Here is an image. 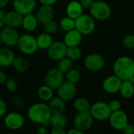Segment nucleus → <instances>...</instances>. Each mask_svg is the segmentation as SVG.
Returning a JSON list of instances; mask_svg holds the SVG:
<instances>
[{
    "instance_id": "f3484780",
    "label": "nucleus",
    "mask_w": 134,
    "mask_h": 134,
    "mask_svg": "<svg viewBox=\"0 0 134 134\" xmlns=\"http://www.w3.org/2000/svg\"><path fill=\"white\" fill-rule=\"evenodd\" d=\"M54 16V10L52 5H42L36 11V19L38 22L41 24H45L46 23L53 20Z\"/></svg>"
},
{
    "instance_id": "0eeeda50",
    "label": "nucleus",
    "mask_w": 134,
    "mask_h": 134,
    "mask_svg": "<svg viewBox=\"0 0 134 134\" xmlns=\"http://www.w3.org/2000/svg\"><path fill=\"white\" fill-rule=\"evenodd\" d=\"M94 123V119L90 113V111L78 112V114L74 117L73 125L74 127L80 130L83 133L89 130Z\"/></svg>"
},
{
    "instance_id": "5701e85b",
    "label": "nucleus",
    "mask_w": 134,
    "mask_h": 134,
    "mask_svg": "<svg viewBox=\"0 0 134 134\" xmlns=\"http://www.w3.org/2000/svg\"><path fill=\"white\" fill-rule=\"evenodd\" d=\"M38 24L39 22L36 19V15H33L32 13L23 16L21 26L23 27L24 30H25L26 31L28 32L34 31L37 28Z\"/></svg>"
},
{
    "instance_id": "423d86ee",
    "label": "nucleus",
    "mask_w": 134,
    "mask_h": 134,
    "mask_svg": "<svg viewBox=\"0 0 134 134\" xmlns=\"http://www.w3.org/2000/svg\"><path fill=\"white\" fill-rule=\"evenodd\" d=\"M90 113L94 119L98 121H105L109 119L111 111L108 106V104L103 101H97L91 105Z\"/></svg>"
},
{
    "instance_id": "20e7f679",
    "label": "nucleus",
    "mask_w": 134,
    "mask_h": 134,
    "mask_svg": "<svg viewBox=\"0 0 134 134\" xmlns=\"http://www.w3.org/2000/svg\"><path fill=\"white\" fill-rule=\"evenodd\" d=\"M17 46H18L19 50L24 55H32L36 53L38 49L36 38L29 35L24 34L19 37Z\"/></svg>"
},
{
    "instance_id": "412c9836",
    "label": "nucleus",
    "mask_w": 134,
    "mask_h": 134,
    "mask_svg": "<svg viewBox=\"0 0 134 134\" xmlns=\"http://www.w3.org/2000/svg\"><path fill=\"white\" fill-rule=\"evenodd\" d=\"M14 54L13 51L6 47L0 48V67L7 68L11 66L14 59Z\"/></svg>"
},
{
    "instance_id": "79ce46f5",
    "label": "nucleus",
    "mask_w": 134,
    "mask_h": 134,
    "mask_svg": "<svg viewBox=\"0 0 134 134\" xmlns=\"http://www.w3.org/2000/svg\"><path fill=\"white\" fill-rule=\"evenodd\" d=\"M36 133L38 134H47L48 133V130L47 129L46 126L41 125L40 126H39L36 130Z\"/></svg>"
},
{
    "instance_id": "ea45409f",
    "label": "nucleus",
    "mask_w": 134,
    "mask_h": 134,
    "mask_svg": "<svg viewBox=\"0 0 134 134\" xmlns=\"http://www.w3.org/2000/svg\"><path fill=\"white\" fill-rule=\"evenodd\" d=\"M122 131L124 132V133L126 134H133L134 133V126L132 124H130L129 122L125 126V127L123 128Z\"/></svg>"
},
{
    "instance_id": "bb28decb",
    "label": "nucleus",
    "mask_w": 134,
    "mask_h": 134,
    "mask_svg": "<svg viewBox=\"0 0 134 134\" xmlns=\"http://www.w3.org/2000/svg\"><path fill=\"white\" fill-rule=\"evenodd\" d=\"M50 126L52 127L64 128L67 124V118L64 114H52L49 119Z\"/></svg>"
},
{
    "instance_id": "9b49d317",
    "label": "nucleus",
    "mask_w": 134,
    "mask_h": 134,
    "mask_svg": "<svg viewBox=\"0 0 134 134\" xmlns=\"http://www.w3.org/2000/svg\"><path fill=\"white\" fill-rule=\"evenodd\" d=\"M77 93V88L74 83L70 82H63L60 86L57 89L58 97L62 99L64 101H69L73 100Z\"/></svg>"
},
{
    "instance_id": "7ed1b4c3",
    "label": "nucleus",
    "mask_w": 134,
    "mask_h": 134,
    "mask_svg": "<svg viewBox=\"0 0 134 134\" xmlns=\"http://www.w3.org/2000/svg\"><path fill=\"white\" fill-rule=\"evenodd\" d=\"M89 12L94 20H106L111 15V8L109 4L103 1H94L89 9Z\"/></svg>"
},
{
    "instance_id": "a18cd8bd",
    "label": "nucleus",
    "mask_w": 134,
    "mask_h": 134,
    "mask_svg": "<svg viewBox=\"0 0 134 134\" xmlns=\"http://www.w3.org/2000/svg\"><path fill=\"white\" fill-rule=\"evenodd\" d=\"M83 133V132L82 131H81L80 130H78V129H77V128H73V129H71V130H70L68 132H66V134H82Z\"/></svg>"
},
{
    "instance_id": "4c0bfd02",
    "label": "nucleus",
    "mask_w": 134,
    "mask_h": 134,
    "mask_svg": "<svg viewBox=\"0 0 134 134\" xmlns=\"http://www.w3.org/2000/svg\"><path fill=\"white\" fill-rule=\"evenodd\" d=\"M6 111H7V106L6 103L4 102V100H2L0 98V118L5 116V115L6 114Z\"/></svg>"
},
{
    "instance_id": "39448f33",
    "label": "nucleus",
    "mask_w": 134,
    "mask_h": 134,
    "mask_svg": "<svg viewBox=\"0 0 134 134\" xmlns=\"http://www.w3.org/2000/svg\"><path fill=\"white\" fill-rule=\"evenodd\" d=\"M96 28L95 20L89 15L81 14L75 19V29L82 35H88L93 33Z\"/></svg>"
},
{
    "instance_id": "58836bf2",
    "label": "nucleus",
    "mask_w": 134,
    "mask_h": 134,
    "mask_svg": "<svg viewBox=\"0 0 134 134\" xmlns=\"http://www.w3.org/2000/svg\"><path fill=\"white\" fill-rule=\"evenodd\" d=\"M81 6L83 7V9H90V7L92 5L94 0H80L79 1Z\"/></svg>"
},
{
    "instance_id": "4be33fe9",
    "label": "nucleus",
    "mask_w": 134,
    "mask_h": 134,
    "mask_svg": "<svg viewBox=\"0 0 134 134\" xmlns=\"http://www.w3.org/2000/svg\"><path fill=\"white\" fill-rule=\"evenodd\" d=\"M47 104L51 114H62L66 110V101L60 97H52Z\"/></svg>"
},
{
    "instance_id": "72a5a7b5",
    "label": "nucleus",
    "mask_w": 134,
    "mask_h": 134,
    "mask_svg": "<svg viewBox=\"0 0 134 134\" xmlns=\"http://www.w3.org/2000/svg\"><path fill=\"white\" fill-rule=\"evenodd\" d=\"M43 25H44V31H45V32H47V33H48L50 35L56 33L58 29V24L54 20L46 23Z\"/></svg>"
},
{
    "instance_id": "c03bdc74",
    "label": "nucleus",
    "mask_w": 134,
    "mask_h": 134,
    "mask_svg": "<svg viewBox=\"0 0 134 134\" xmlns=\"http://www.w3.org/2000/svg\"><path fill=\"white\" fill-rule=\"evenodd\" d=\"M6 79H7L6 75L3 71H0V86L5 84Z\"/></svg>"
},
{
    "instance_id": "c756f323",
    "label": "nucleus",
    "mask_w": 134,
    "mask_h": 134,
    "mask_svg": "<svg viewBox=\"0 0 134 134\" xmlns=\"http://www.w3.org/2000/svg\"><path fill=\"white\" fill-rule=\"evenodd\" d=\"M59 27L66 32L75 28V20L69 16L63 17L59 22Z\"/></svg>"
},
{
    "instance_id": "8fccbe9b",
    "label": "nucleus",
    "mask_w": 134,
    "mask_h": 134,
    "mask_svg": "<svg viewBox=\"0 0 134 134\" xmlns=\"http://www.w3.org/2000/svg\"><path fill=\"white\" fill-rule=\"evenodd\" d=\"M133 126H134V123H133Z\"/></svg>"
},
{
    "instance_id": "f257e3e1",
    "label": "nucleus",
    "mask_w": 134,
    "mask_h": 134,
    "mask_svg": "<svg viewBox=\"0 0 134 134\" xmlns=\"http://www.w3.org/2000/svg\"><path fill=\"white\" fill-rule=\"evenodd\" d=\"M113 70L115 75L122 80H129L134 76V60L127 56L120 57L115 60Z\"/></svg>"
},
{
    "instance_id": "dca6fc26",
    "label": "nucleus",
    "mask_w": 134,
    "mask_h": 134,
    "mask_svg": "<svg viewBox=\"0 0 134 134\" xmlns=\"http://www.w3.org/2000/svg\"><path fill=\"white\" fill-rule=\"evenodd\" d=\"M122 80L119 79L115 75L107 76L103 82V90L110 94H114L119 92L120 86Z\"/></svg>"
},
{
    "instance_id": "3c124183",
    "label": "nucleus",
    "mask_w": 134,
    "mask_h": 134,
    "mask_svg": "<svg viewBox=\"0 0 134 134\" xmlns=\"http://www.w3.org/2000/svg\"><path fill=\"white\" fill-rule=\"evenodd\" d=\"M114 1H115V0H114Z\"/></svg>"
},
{
    "instance_id": "393cba45",
    "label": "nucleus",
    "mask_w": 134,
    "mask_h": 134,
    "mask_svg": "<svg viewBox=\"0 0 134 134\" xmlns=\"http://www.w3.org/2000/svg\"><path fill=\"white\" fill-rule=\"evenodd\" d=\"M11 66L17 72L23 73L28 69L29 63L26 58L22 57H14Z\"/></svg>"
},
{
    "instance_id": "2eb2a0df",
    "label": "nucleus",
    "mask_w": 134,
    "mask_h": 134,
    "mask_svg": "<svg viewBox=\"0 0 134 134\" xmlns=\"http://www.w3.org/2000/svg\"><path fill=\"white\" fill-rule=\"evenodd\" d=\"M36 4L37 0H13V6L14 10L24 16L32 13L36 9Z\"/></svg>"
},
{
    "instance_id": "b1692460",
    "label": "nucleus",
    "mask_w": 134,
    "mask_h": 134,
    "mask_svg": "<svg viewBox=\"0 0 134 134\" xmlns=\"http://www.w3.org/2000/svg\"><path fill=\"white\" fill-rule=\"evenodd\" d=\"M119 93L125 99H130L134 95V83L130 80H122Z\"/></svg>"
},
{
    "instance_id": "473e14b6",
    "label": "nucleus",
    "mask_w": 134,
    "mask_h": 134,
    "mask_svg": "<svg viewBox=\"0 0 134 134\" xmlns=\"http://www.w3.org/2000/svg\"><path fill=\"white\" fill-rule=\"evenodd\" d=\"M66 74V81L74 83V84H76L81 79V73L77 69L72 68Z\"/></svg>"
},
{
    "instance_id": "1a4fd4ad",
    "label": "nucleus",
    "mask_w": 134,
    "mask_h": 134,
    "mask_svg": "<svg viewBox=\"0 0 134 134\" xmlns=\"http://www.w3.org/2000/svg\"><path fill=\"white\" fill-rule=\"evenodd\" d=\"M84 64L85 68L90 71L97 72L104 68L105 60L98 53H90L85 58Z\"/></svg>"
},
{
    "instance_id": "09e8293b",
    "label": "nucleus",
    "mask_w": 134,
    "mask_h": 134,
    "mask_svg": "<svg viewBox=\"0 0 134 134\" xmlns=\"http://www.w3.org/2000/svg\"><path fill=\"white\" fill-rule=\"evenodd\" d=\"M2 37H1V31H0V44H2Z\"/></svg>"
},
{
    "instance_id": "c9c22d12",
    "label": "nucleus",
    "mask_w": 134,
    "mask_h": 134,
    "mask_svg": "<svg viewBox=\"0 0 134 134\" xmlns=\"http://www.w3.org/2000/svg\"><path fill=\"white\" fill-rule=\"evenodd\" d=\"M123 45L126 48L132 49H134V35L129 34L123 38Z\"/></svg>"
},
{
    "instance_id": "7c9ffc66",
    "label": "nucleus",
    "mask_w": 134,
    "mask_h": 134,
    "mask_svg": "<svg viewBox=\"0 0 134 134\" xmlns=\"http://www.w3.org/2000/svg\"><path fill=\"white\" fill-rule=\"evenodd\" d=\"M72 68H73V60H71L67 57H65L58 60V69L60 71H62L63 74L67 73Z\"/></svg>"
},
{
    "instance_id": "6e6552de",
    "label": "nucleus",
    "mask_w": 134,
    "mask_h": 134,
    "mask_svg": "<svg viewBox=\"0 0 134 134\" xmlns=\"http://www.w3.org/2000/svg\"><path fill=\"white\" fill-rule=\"evenodd\" d=\"M4 125L10 130H19L24 125V118L21 113L15 111L9 112L5 115Z\"/></svg>"
},
{
    "instance_id": "f8f14e48",
    "label": "nucleus",
    "mask_w": 134,
    "mask_h": 134,
    "mask_svg": "<svg viewBox=\"0 0 134 134\" xmlns=\"http://www.w3.org/2000/svg\"><path fill=\"white\" fill-rule=\"evenodd\" d=\"M108 119L111 127L118 131H122L125 126L128 123V115L121 109L111 112Z\"/></svg>"
},
{
    "instance_id": "cd10ccee",
    "label": "nucleus",
    "mask_w": 134,
    "mask_h": 134,
    "mask_svg": "<svg viewBox=\"0 0 134 134\" xmlns=\"http://www.w3.org/2000/svg\"><path fill=\"white\" fill-rule=\"evenodd\" d=\"M73 108L78 112L88 111L90 110L91 104L87 99L83 97H78L73 102Z\"/></svg>"
},
{
    "instance_id": "f03ea898",
    "label": "nucleus",
    "mask_w": 134,
    "mask_h": 134,
    "mask_svg": "<svg viewBox=\"0 0 134 134\" xmlns=\"http://www.w3.org/2000/svg\"><path fill=\"white\" fill-rule=\"evenodd\" d=\"M51 115L48 105L44 103L33 104L29 107L27 112L28 119L34 123L39 125L49 122Z\"/></svg>"
},
{
    "instance_id": "9d476101",
    "label": "nucleus",
    "mask_w": 134,
    "mask_h": 134,
    "mask_svg": "<svg viewBox=\"0 0 134 134\" xmlns=\"http://www.w3.org/2000/svg\"><path fill=\"white\" fill-rule=\"evenodd\" d=\"M44 82L52 90H57L64 82V74L58 68L50 69L45 75Z\"/></svg>"
},
{
    "instance_id": "f704fd0d",
    "label": "nucleus",
    "mask_w": 134,
    "mask_h": 134,
    "mask_svg": "<svg viewBox=\"0 0 134 134\" xmlns=\"http://www.w3.org/2000/svg\"><path fill=\"white\" fill-rule=\"evenodd\" d=\"M5 86H6V90L8 92H9V93H14V92H16L17 90V88H18L17 82L13 79H6V81L5 82Z\"/></svg>"
},
{
    "instance_id": "6ab92c4d",
    "label": "nucleus",
    "mask_w": 134,
    "mask_h": 134,
    "mask_svg": "<svg viewBox=\"0 0 134 134\" xmlns=\"http://www.w3.org/2000/svg\"><path fill=\"white\" fill-rule=\"evenodd\" d=\"M82 37L83 35L77 29L74 28L66 32V34L64 36L63 42L66 44L67 47L78 46L82 41Z\"/></svg>"
},
{
    "instance_id": "a878e982",
    "label": "nucleus",
    "mask_w": 134,
    "mask_h": 134,
    "mask_svg": "<svg viewBox=\"0 0 134 134\" xmlns=\"http://www.w3.org/2000/svg\"><path fill=\"white\" fill-rule=\"evenodd\" d=\"M36 42H37L38 49H47L49 46L52 44L53 38H52L51 35L47 32H44L38 35V37L36 38Z\"/></svg>"
},
{
    "instance_id": "a19ab883",
    "label": "nucleus",
    "mask_w": 134,
    "mask_h": 134,
    "mask_svg": "<svg viewBox=\"0 0 134 134\" xmlns=\"http://www.w3.org/2000/svg\"><path fill=\"white\" fill-rule=\"evenodd\" d=\"M51 133L52 134H66V130L64 128L61 127H53V129L51 130Z\"/></svg>"
},
{
    "instance_id": "ddd939ff",
    "label": "nucleus",
    "mask_w": 134,
    "mask_h": 134,
    "mask_svg": "<svg viewBox=\"0 0 134 134\" xmlns=\"http://www.w3.org/2000/svg\"><path fill=\"white\" fill-rule=\"evenodd\" d=\"M47 50L48 57L51 60L58 61L66 56L67 46L63 42H53Z\"/></svg>"
},
{
    "instance_id": "4468645a",
    "label": "nucleus",
    "mask_w": 134,
    "mask_h": 134,
    "mask_svg": "<svg viewBox=\"0 0 134 134\" xmlns=\"http://www.w3.org/2000/svg\"><path fill=\"white\" fill-rule=\"evenodd\" d=\"M1 37L2 43H4L6 46H17L20 35L16 28L6 26L1 30Z\"/></svg>"
},
{
    "instance_id": "de8ad7c7",
    "label": "nucleus",
    "mask_w": 134,
    "mask_h": 134,
    "mask_svg": "<svg viewBox=\"0 0 134 134\" xmlns=\"http://www.w3.org/2000/svg\"><path fill=\"white\" fill-rule=\"evenodd\" d=\"M9 2V0H0V9L6 7Z\"/></svg>"
},
{
    "instance_id": "49530a36",
    "label": "nucleus",
    "mask_w": 134,
    "mask_h": 134,
    "mask_svg": "<svg viewBox=\"0 0 134 134\" xmlns=\"http://www.w3.org/2000/svg\"><path fill=\"white\" fill-rule=\"evenodd\" d=\"M4 16H5V13L0 9V30L3 27V25H4Z\"/></svg>"
},
{
    "instance_id": "37998d69",
    "label": "nucleus",
    "mask_w": 134,
    "mask_h": 134,
    "mask_svg": "<svg viewBox=\"0 0 134 134\" xmlns=\"http://www.w3.org/2000/svg\"><path fill=\"white\" fill-rule=\"evenodd\" d=\"M39 2L42 5H54L58 0H39Z\"/></svg>"
},
{
    "instance_id": "2f4dec72",
    "label": "nucleus",
    "mask_w": 134,
    "mask_h": 134,
    "mask_svg": "<svg viewBox=\"0 0 134 134\" xmlns=\"http://www.w3.org/2000/svg\"><path fill=\"white\" fill-rule=\"evenodd\" d=\"M81 49L78 46H70L67 47L66 56L71 60H77L81 57Z\"/></svg>"
},
{
    "instance_id": "e433bc0d",
    "label": "nucleus",
    "mask_w": 134,
    "mask_h": 134,
    "mask_svg": "<svg viewBox=\"0 0 134 134\" xmlns=\"http://www.w3.org/2000/svg\"><path fill=\"white\" fill-rule=\"evenodd\" d=\"M108 106H109L111 112H113V111H116L118 110H120L121 107H122V104H121V102L119 100H112L111 101H110L108 103Z\"/></svg>"
},
{
    "instance_id": "a211bd4d",
    "label": "nucleus",
    "mask_w": 134,
    "mask_h": 134,
    "mask_svg": "<svg viewBox=\"0 0 134 134\" xmlns=\"http://www.w3.org/2000/svg\"><path fill=\"white\" fill-rule=\"evenodd\" d=\"M23 20V15L16 10L9 11L5 13L4 16V24L7 27L17 28L21 26Z\"/></svg>"
},
{
    "instance_id": "c85d7f7f",
    "label": "nucleus",
    "mask_w": 134,
    "mask_h": 134,
    "mask_svg": "<svg viewBox=\"0 0 134 134\" xmlns=\"http://www.w3.org/2000/svg\"><path fill=\"white\" fill-rule=\"evenodd\" d=\"M53 90H54L47 85L42 86L38 90V97L43 101H49L53 97Z\"/></svg>"
},
{
    "instance_id": "aec40b11",
    "label": "nucleus",
    "mask_w": 134,
    "mask_h": 134,
    "mask_svg": "<svg viewBox=\"0 0 134 134\" xmlns=\"http://www.w3.org/2000/svg\"><path fill=\"white\" fill-rule=\"evenodd\" d=\"M83 7L81 6L80 2L78 1H71L66 6V13L67 16L73 18V19H77L78 16H80L81 14H83Z\"/></svg>"
}]
</instances>
